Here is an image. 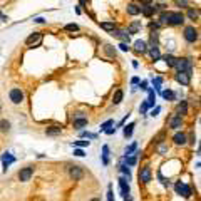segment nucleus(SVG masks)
<instances>
[{"mask_svg":"<svg viewBox=\"0 0 201 201\" xmlns=\"http://www.w3.org/2000/svg\"><path fill=\"white\" fill-rule=\"evenodd\" d=\"M166 24L168 25H181L184 24V15L181 12H166Z\"/></svg>","mask_w":201,"mask_h":201,"instance_id":"obj_1","label":"nucleus"},{"mask_svg":"<svg viewBox=\"0 0 201 201\" xmlns=\"http://www.w3.org/2000/svg\"><path fill=\"white\" fill-rule=\"evenodd\" d=\"M174 69L178 72H193V62L190 59H176Z\"/></svg>","mask_w":201,"mask_h":201,"instance_id":"obj_2","label":"nucleus"},{"mask_svg":"<svg viewBox=\"0 0 201 201\" xmlns=\"http://www.w3.org/2000/svg\"><path fill=\"white\" fill-rule=\"evenodd\" d=\"M198 37H199V35H198V28H194L193 25L184 28V40H186V42L194 44L196 40H198Z\"/></svg>","mask_w":201,"mask_h":201,"instance_id":"obj_3","label":"nucleus"},{"mask_svg":"<svg viewBox=\"0 0 201 201\" xmlns=\"http://www.w3.org/2000/svg\"><path fill=\"white\" fill-rule=\"evenodd\" d=\"M174 190H176V193H178V194H181L183 198H190V196H191V188L188 186V184L181 183V181H176Z\"/></svg>","mask_w":201,"mask_h":201,"instance_id":"obj_4","label":"nucleus"},{"mask_svg":"<svg viewBox=\"0 0 201 201\" xmlns=\"http://www.w3.org/2000/svg\"><path fill=\"white\" fill-rule=\"evenodd\" d=\"M19 179L22 183H27V181H30V178L34 176V168L32 166H27V168H22V169L19 171Z\"/></svg>","mask_w":201,"mask_h":201,"instance_id":"obj_5","label":"nucleus"},{"mask_svg":"<svg viewBox=\"0 0 201 201\" xmlns=\"http://www.w3.org/2000/svg\"><path fill=\"white\" fill-rule=\"evenodd\" d=\"M40 42H42V34L40 32H34L32 35H28L27 39H25V46L28 47H37V46H40Z\"/></svg>","mask_w":201,"mask_h":201,"instance_id":"obj_6","label":"nucleus"},{"mask_svg":"<svg viewBox=\"0 0 201 201\" xmlns=\"http://www.w3.org/2000/svg\"><path fill=\"white\" fill-rule=\"evenodd\" d=\"M9 97H10V101L14 102V104H20V102H24V92L20 91L19 87H14V89H10V92H9Z\"/></svg>","mask_w":201,"mask_h":201,"instance_id":"obj_7","label":"nucleus"},{"mask_svg":"<svg viewBox=\"0 0 201 201\" xmlns=\"http://www.w3.org/2000/svg\"><path fill=\"white\" fill-rule=\"evenodd\" d=\"M69 174H71V178L74 179V181H79V179H82V178H84V169H82V166H71Z\"/></svg>","mask_w":201,"mask_h":201,"instance_id":"obj_8","label":"nucleus"},{"mask_svg":"<svg viewBox=\"0 0 201 201\" xmlns=\"http://www.w3.org/2000/svg\"><path fill=\"white\" fill-rule=\"evenodd\" d=\"M151 176H153V173H151V166H142L141 169H139V179H141L142 183H149Z\"/></svg>","mask_w":201,"mask_h":201,"instance_id":"obj_9","label":"nucleus"},{"mask_svg":"<svg viewBox=\"0 0 201 201\" xmlns=\"http://www.w3.org/2000/svg\"><path fill=\"white\" fill-rule=\"evenodd\" d=\"M176 81L181 85H190L191 82V72H176Z\"/></svg>","mask_w":201,"mask_h":201,"instance_id":"obj_10","label":"nucleus"},{"mask_svg":"<svg viewBox=\"0 0 201 201\" xmlns=\"http://www.w3.org/2000/svg\"><path fill=\"white\" fill-rule=\"evenodd\" d=\"M181 126H183V119H181V116H179V114L171 116V119H169V128H171V129H179Z\"/></svg>","mask_w":201,"mask_h":201,"instance_id":"obj_11","label":"nucleus"},{"mask_svg":"<svg viewBox=\"0 0 201 201\" xmlns=\"http://www.w3.org/2000/svg\"><path fill=\"white\" fill-rule=\"evenodd\" d=\"M119 186H121V194L122 196L129 194L131 188H129V183H128V179H126V178H119Z\"/></svg>","mask_w":201,"mask_h":201,"instance_id":"obj_12","label":"nucleus"},{"mask_svg":"<svg viewBox=\"0 0 201 201\" xmlns=\"http://www.w3.org/2000/svg\"><path fill=\"white\" fill-rule=\"evenodd\" d=\"M15 161V158H14V156H12L10 153H5V154H3L2 156V163H3V171H7V169H9V166L12 164V163H14Z\"/></svg>","mask_w":201,"mask_h":201,"instance_id":"obj_13","label":"nucleus"},{"mask_svg":"<svg viewBox=\"0 0 201 201\" xmlns=\"http://www.w3.org/2000/svg\"><path fill=\"white\" fill-rule=\"evenodd\" d=\"M134 50L139 52V54H146L147 52V44L144 42V40H136V42H134Z\"/></svg>","mask_w":201,"mask_h":201,"instance_id":"obj_14","label":"nucleus"},{"mask_svg":"<svg viewBox=\"0 0 201 201\" xmlns=\"http://www.w3.org/2000/svg\"><path fill=\"white\" fill-rule=\"evenodd\" d=\"M173 141H174V144H178V146H184L186 144V134L184 133H176Z\"/></svg>","mask_w":201,"mask_h":201,"instance_id":"obj_15","label":"nucleus"},{"mask_svg":"<svg viewBox=\"0 0 201 201\" xmlns=\"http://www.w3.org/2000/svg\"><path fill=\"white\" fill-rule=\"evenodd\" d=\"M84 126H87V117H74V128L82 129Z\"/></svg>","mask_w":201,"mask_h":201,"instance_id":"obj_16","label":"nucleus"},{"mask_svg":"<svg viewBox=\"0 0 201 201\" xmlns=\"http://www.w3.org/2000/svg\"><path fill=\"white\" fill-rule=\"evenodd\" d=\"M147 50H149V54H151V57H153V60H154V62H158V60L161 59V52H159L158 46H153L151 49H147Z\"/></svg>","mask_w":201,"mask_h":201,"instance_id":"obj_17","label":"nucleus"},{"mask_svg":"<svg viewBox=\"0 0 201 201\" xmlns=\"http://www.w3.org/2000/svg\"><path fill=\"white\" fill-rule=\"evenodd\" d=\"M128 14L129 15H139L141 14V7L138 3H129L128 5Z\"/></svg>","mask_w":201,"mask_h":201,"instance_id":"obj_18","label":"nucleus"},{"mask_svg":"<svg viewBox=\"0 0 201 201\" xmlns=\"http://www.w3.org/2000/svg\"><path fill=\"white\" fill-rule=\"evenodd\" d=\"M60 133H62V129H60L59 126H50V128L46 129V134H47V136H59Z\"/></svg>","mask_w":201,"mask_h":201,"instance_id":"obj_19","label":"nucleus"},{"mask_svg":"<svg viewBox=\"0 0 201 201\" xmlns=\"http://www.w3.org/2000/svg\"><path fill=\"white\" fill-rule=\"evenodd\" d=\"M99 25H101V28H104V30H107V32H112L114 28H116V24H114L112 20H109V22H101Z\"/></svg>","mask_w":201,"mask_h":201,"instance_id":"obj_20","label":"nucleus"},{"mask_svg":"<svg viewBox=\"0 0 201 201\" xmlns=\"http://www.w3.org/2000/svg\"><path fill=\"white\" fill-rule=\"evenodd\" d=\"M102 164H104V166L109 164V146L102 147Z\"/></svg>","mask_w":201,"mask_h":201,"instance_id":"obj_21","label":"nucleus"},{"mask_svg":"<svg viewBox=\"0 0 201 201\" xmlns=\"http://www.w3.org/2000/svg\"><path fill=\"white\" fill-rule=\"evenodd\" d=\"M134 128H136V124H134V122H131V124L124 126V136H126V138H131V136H133Z\"/></svg>","mask_w":201,"mask_h":201,"instance_id":"obj_22","label":"nucleus"},{"mask_svg":"<svg viewBox=\"0 0 201 201\" xmlns=\"http://www.w3.org/2000/svg\"><path fill=\"white\" fill-rule=\"evenodd\" d=\"M141 12H142V14L146 15V17H151V15H153L156 10H154V7H151L149 3H147L146 7H141Z\"/></svg>","mask_w":201,"mask_h":201,"instance_id":"obj_23","label":"nucleus"},{"mask_svg":"<svg viewBox=\"0 0 201 201\" xmlns=\"http://www.w3.org/2000/svg\"><path fill=\"white\" fill-rule=\"evenodd\" d=\"M139 154H141V153H136L134 156H131V158L124 156V163H128V166H134V164H136V161H138V156Z\"/></svg>","mask_w":201,"mask_h":201,"instance_id":"obj_24","label":"nucleus"},{"mask_svg":"<svg viewBox=\"0 0 201 201\" xmlns=\"http://www.w3.org/2000/svg\"><path fill=\"white\" fill-rule=\"evenodd\" d=\"M147 92H149V97L146 99V102L149 104V107H153V106H154V102H156V94H154L153 89H147Z\"/></svg>","mask_w":201,"mask_h":201,"instance_id":"obj_25","label":"nucleus"},{"mask_svg":"<svg viewBox=\"0 0 201 201\" xmlns=\"http://www.w3.org/2000/svg\"><path fill=\"white\" fill-rule=\"evenodd\" d=\"M122 97H124V92H122L121 89H119V91H116V94H114V97H112V102H114V104H121Z\"/></svg>","mask_w":201,"mask_h":201,"instance_id":"obj_26","label":"nucleus"},{"mask_svg":"<svg viewBox=\"0 0 201 201\" xmlns=\"http://www.w3.org/2000/svg\"><path fill=\"white\" fill-rule=\"evenodd\" d=\"M163 59H164V62H166V65H168V67H174L176 57H173L171 54H168V55H164V57H163Z\"/></svg>","mask_w":201,"mask_h":201,"instance_id":"obj_27","label":"nucleus"},{"mask_svg":"<svg viewBox=\"0 0 201 201\" xmlns=\"http://www.w3.org/2000/svg\"><path fill=\"white\" fill-rule=\"evenodd\" d=\"M139 28H141V24H139V22H133L129 25V28H128V34H136Z\"/></svg>","mask_w":201,"mask_h":201,"instance_id":"obj_28","label":"nucleus"},{"mask_svg":"<svg viewBox=\"0 0 201 201\" xmlns=\"http://www.w3.org/2000/svg\"><path fill=\"white\" fill-rule=\"evenodd\" d=\"M186 111H188V102L181 101V102H179V106H178V114H179V116H181V114H186Z\"/></svg>","mask_w":201,"mask_h":201,"instance_id":"obj_29","label":"nucleus"},{"mask_svg":"<svg viewBox=\"0 0 201 201\" xmlns=\"http://www.w3.org/2000/svg\"><path fill=\"white\" fill-rule=\"evenodd\" d=\"M0 131H2V133H7V131H10V122L7 121V119L0 121Z\"/></svg>","mask_w":201,"mask_h":201,"instance_id":"obj_30","label":"nucleus"},{"mask_svg":"<svg viewBox=\"0 0 201 201\" xmlns=\"http://www.w3.org/2000/svg\"><path fill=\"white\" fill-rule=\"evenodd\" d=\"M163 97H164L166 101H174V92L171 91V89H168V91H163Z\"/></svg>","mask_w":201,"mask_h":201,"instance_id":"obj_31","label":"nucleus"},{"mask_svg":"<svg viewBox=\"0 0 201 201\" xmlns=\"http://www.w3.org/2000/svg\"><path fill=\"white\" fill-rule=\"evenodd\" d=\"M104 50L109 57H114V59H116L117 54H116V49H112V46H104Z\"/></svg>","mask_w":201,"mask_h":201,"instance_id":"obj_32","label":"nucleus"},{"mask_svg":"<svg viewBox=\"0 0 201 201\" xmlns=\"http://www.w3.org/2000/svg\"><path fill=\"white\" fill-rule=\"evenodd\" d=\"M136 149H138V142H133V144H131V146H128V147H126V151H124V156H129V154H133Z\"/></svg>","mask_w":201,"mask_h":201,"instance_id":"obj_33","label":"nucleus"},{"mask_svg":"<svg viewBox=\"0 0 201 201\" xmlns=\"http://www.w3.org/2000/svg\"><path fill=\"white\" fill-rule=\"evenodd\" d=\"M188 17H190L191 20H196V19L199 17V12L196 10V9H190V10H188Z\"/></svg>","mask_w":201,"mask_h":201,"instance_id":"obj_34","label":"nucleus"},{"mask_svg":"<svg viewBox=\"0 0 201 201\" xmlns=\"http://www.w3.org/2000/svg\"><path fill=\"white\" fill-rule=\"evenodd\" d=\"M119 169H121L122 173H124L126 179H128V181H129V179H131V169H129V168L126 166V164H121V168H119Z\"/></svg>","mask_w":201,"mask_h":201,"instance_id":"obj_35","label":"nucleus"},{"mask_svg":"<svg viewBox=\"0 0 201 201\" xmlns=\"http://www.w3.org/2000/svg\"><path fill=\"white\" fill-rule=\"evenodd\" d=\"M64 30H67V32H77V30H79V25H77V24H67V25L64 27Z\"/></svg>","mask_w":201,"mask_h":201,"instance_id":"obj_36","label":"nucleus"},{"mask_svg":"<svg viewBox=\"0 0 201 201\" xmlns=\"http://www.w3.org/2000/svg\"><path fill=\"white\" fill-rule=\"evenodd\" d=\"M112 124H114V121H112V119H109V121H106V122H104V124H101V133H104L106 129H109Z\"/></svg>","mask_w":201,"mask_h":201,"instance_id":"obj_37","label":"nucleus"},{"mask_svg":"<svg viewBox=\"0 0 201 201\" xmlns=\"http://www.w3.org/2000/svg\"><path fill=\"white\" fill-rule=\"evenodd\" d=\"M91 144V141H76L74 142V146H79V147H89Z\"/></svg>","mask_w":201,"mask_h":201,"instance_id":"obj_38","label":"nucleus"},{"mask_svg":"<svg viewBox=\"0 0 201 201\" xmlns=\"http://www.w3.org/2000/svg\"><path fill=\"white\" fill-rule=\"evenodd\" d=\"M161 82H163V79L161 77H156V79H153V84H154V89H161Z\"/></svg>","mask_w":201,"mask_h":201,"instance_id":"obj_39","label":"nucleus"},{"mask_svg":"<svg viewBox=\"0 0 201 201\" xmlns=\"http://www.w3.org/2000/svg\"><path fill=\"white\" fill-rule=\"evenodd\" d=\"M176 5H179V7H190V0H176Z\"/></svg>","mask_w":201,"mask_h":201,"instance_id":"obj_40","label":"nucleus"},{"mask_svg":"<svg viewBox=\"0 0 201 201\" xmlns=\"http://www.w3.org/2000/svg\"><path fill=\"white\" fill-rule=\"evenodd\" d=\"M119 49H121V50H124V52H129V50H131V47H129L126 42H121V44H119Z\"/></svg>","mask_w":201,"mask_h":201,"instance_id":"obj_41","label":"nucleus"},{"mask_svg":"<svg viewBox=\"0 0 201 201\" xmlns=\"http://www.w3.org/2000/svg\"><path fill=\"white\" fill-rule=\"evenodd\" d=\"M147 109H149V104H147V102L144 101V102H142V104H141V107H139V111H141V114H144Z\"/></svg>","mask_w":201,"mask_h":201,"instance_id":"obj_42","label":"nucleus"},{"mask_svg":"<svg viewBox=\"0 0 201 201\" xmlns=\"http://www.w3.org/2000/svg\"><path fill=\"white\" fill-rule=\"evenodd\" d=\"M74 156H77V158H84V151L82 149H74Z\"/></svg>","mask_w":201,"mask_h":201,"instance_id":"obj_43","label":"nucleus"},{"mask_svg":"<svg viewBox=\"0 0 201 201\" xmlns=\"http://www.w3.org/2000/svg\"><path fill=\"white\" fill-rule=\"evenodd\" d=\"M107 201H116L112 196V186H109V190H107Z\"/></svg>","mask_w":201,"mask_h":201,"instance_id":"obj_44","label":"nucleus"},{"mask_svg":"<svg viewBox=\"0 0 201 201\" xmlns=\"http://www.w3.org/2000/svg\"><path fill=\"white\" fill-rule=\"evenodd\" d=\"M81 136H82V138H91V139H94V138H96V134H91V133H87V131H82V133H81Z\"/></svg>","mask_w":201,"mask_h":201,"instance_id":"obj_45","label":"nucleus"},{"mask_svg":"<svg viewBox=\"0 0 201 201\" xmlns=\"http://www.w3.org/2000/svg\"><path fill=\"white\" fill-rule=\"evenodd\" d=\"M139 87H141L142 91H147V89H149V87H147V81H142V82H139Z\"/></svg>","mask_w":201,"mask_h":201,"instance_id":"obj_46","label":"nucleus"},{"mask_svg":"<svg viewBox=\"0 0 201 201\" xmlns=\"http://www.w3.org/2000/svg\"><path fill=\"white\" fill-rule=\"evenodd\" d=\"M104 133L106 134H114V133H116V128H109V129H106Z\"/></svg>","mask_w":201,"mask_h":201,"instance_id":"obj_47","label":"nucleus"},{"mask_svg":"<svg viewBox=\"0 0 201 201\" xmlns=\"http://www.w3.org/2000/svg\"><path fill=\"white\" fill-rule=\"evenodd\" d=\"M159 111H161V107H156V109H153V112H151V116H158V112H159Z\"/></svg>","mask_w":201,"mask_h":201,"instance_id":"obj_48","label":"nucleus"},{"mask_svg":"<svg viewBox=\"0 0 201 201\" xmlns=\"http://www.w3.org/2000/svg\"><path fill=\"white\" fill-rule=\"evenodd\" d=\"M34 22H37V24H44V22H46V20H44L42 17H37V19L34 20Z\"/></svg>","mask_w":201,"mask_h":201,"instance_id":"obj_49","label":"nucleus"},{"mask_svg":"<svg viewBox=\"0 0 201 201\" xmlns=\"http://www.w3.org/2000/svg\"><path fill=\"white\" fill-rule=\"evenodd\" d=\"M131 84H139V77H133V79H131Z\"/></svg>","mask_w":201,"mask_h":201,"instance_id":"obj_50","label":"nucleus"},{"mask_svg":"<svg viewBox=\"0 0 201 201\" xmlns=\"http://www.w3.org/2000/svg\"><path fill=\"white\" fill-rule=\"evenodd\" d=\"M159 153H166V146H159Z\"/></svg>","mask_w":201,"mask_h":201,"instance_id":"obj_51","label":"nucleus"},{"mask_svg":"<svg viewBox=\"0 0 201 201\" xmlns=\"http://www.w3.org/2000/svg\"><path fill=\"white\" fill-rule=\"evenodd\" d=\"M133 67H134V69H138V67H139V64H138V60H133Z\"/></svg>","mask_w":201,"mask_h":201,"instance_id":"obj_52","label":"nucleus"},{"mask_svg":"<svg viewBox=\"0 0 201 201\" xmlns=\"http://www.w3.org/2000/svg\"><path fill=\"white\" fill-rule=\"evenodd\" d=\"M128 116H129V114H128ZM128 116H126V117H124V119H122V121H121V122H119V126H122V124H124V122H126V121H128Z\"/></svg>","mask_w":201,"mask_h":201,"instance_id":"obj_53","label":"nucleus"},{"mask_svg":"<svg viewBox=\"0 0 201 201\" xmlns=\"http://www.w3.org/2000/svg\"><path fill=\"white\" fill-rule=\"evenodd\" d=\"M139 2H141V3H146V5H147V3H151V0H139Z\"/></svg>","mask_w":201,"mask_h":201,"instance_id":"obj_54","label":"nucleus"},{"mask_svg":"<svg viewBox=\"0 0 201 201\" xmlns=\"http://www.w3.org/2000/svg\"><path fill=\"white\" fill-rule=\"evenodd\" d=\"M0 20H3V22H5V20H7V17H5V15H2V14H0Z\"/></svg>","mask_w":201,"mask_h":201,"instance_id":"obj_55","label":"nucleus"},{"mask_svg":"<svg viewBox=\"0 0 201 201\" xmlns=\"http://www.w3.org/2000/svg\"><path fill=\"white\" fill-rule=\"evenodd\" d=\"M87 2H89V0H81V5H85Z\"/></svg>","mask_w":201,"mask_h":201,"instance_id":"obj_56","label":"nucleus"},{"mask_svg":"<svg viewBox=\"0 0 201 201\" xmlns=\"http://www.w3.org/2000/svg\"><path fill=\"white\" fill-rule=\"evenodd\" d=\"M91 201H101V199H99V198H92Z\"/></svg>","mask_w":201,"mask_h":201,"instance_id":"obj_57","label":"nucleus"}]
</instances>
